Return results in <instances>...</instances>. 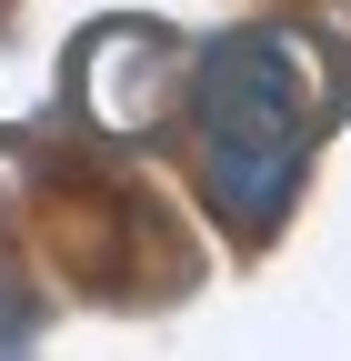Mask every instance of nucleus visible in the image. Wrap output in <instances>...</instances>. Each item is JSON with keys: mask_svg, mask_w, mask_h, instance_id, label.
Wrapping results in <instances>:
<instances>
[{"mask_svg": "<svg viewBox=\"0 0 351 361\" xmlns=\"http://www.w3.org/2000/svg\"><path fill=\"white\" fill-rule=\"evenodd\" d=\"M341 111V61L321 51L301 20H251L191 80V161H201V201L231 231H271L291 211L312 141Z\"/></svg>", "mask_w": 351, "mask_h": 361, "instance_id": "obj_1", "label": "nucleus"}, {"mask_svg": "<svg viewBox=\"0 0 351 361\" xmlns=\"http://www.w3.org/2000/svg\"><path fill=\"white\" fill-rule=\"evenodd\" d=\"M171 71H181V51H171V30H91V51H80V101H91L101 130H151V111L171 101Z\"/></svg>", "mask_w": 351, "mask_h": 361, "instance_id": "obj_2", "label": "nucleus"}]
</instances>
